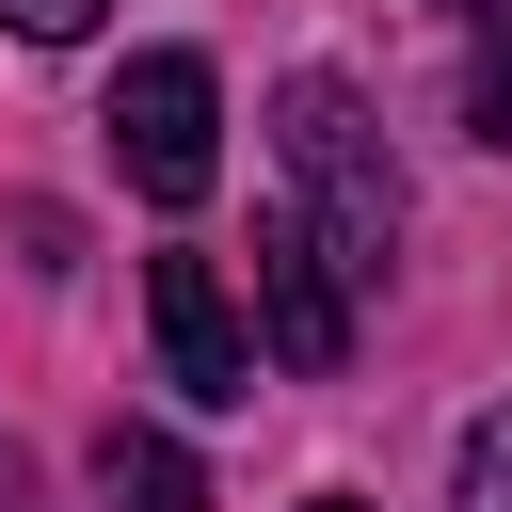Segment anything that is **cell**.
Listing matches in <instances>:
<instances>
[{"instance_id": "cell-6", "label": "cell", "mask_w": 512, "mask_h": 512, "mask_svg": "<svg viewBox=\"0 0 512 512\" xmlns=\"http://www.w3.org/2000/svg\"><path fill=\"white\" fill-rule=\"evenodd\" d=\"M464 128L512 144V16H480V64H464Z\"/></svg>"}, {"instance_id": "cell-10", "label": "cell", "mask_w": 512, "mask_h": 512, "mask_svg": "<svg viewBox=\"0 0 512 512\" xmlns=\"http://www.w3.org/2000/svg\"><path fill=\"white\" fill-rule=\"evenodd\" d=\"M448 16H512V0H448Z\"/></svg>"}, {"instance_id": "cell-7", "label": "cell", "mask_w": 512, "mask_h": 512, "mask_svg": "<svg viewBox=\"0 0 512 512\" xmlns=\"http://www.w3.org/2000/svg\"><path fill=\"white\" fill-rule=\"evenodd\" d=\"M448 512H512V400L464 432V480H448Z\"/></svg>"}, {"instance_id": "cell-3", "label": "cell", "mask_w": 512, "mask_h": 512, "mask_svg": "<svg viewBox=\"0 0 512 512\" xmlns=\"http://www.w3.org/2000/svg\"><path fill=\"white\" fill-rule=\"evenodd\" d=\"M352 304H368V288L304 240V208H272V224H256V352L320 384V368H352Z\"/></svg>"}, {"instance_id": "cell-2", "label": "cell", "mask_w": 512, "mask_h": 512, "mask_svg": "<svg viewBox=\"0 0 512 512\" xmlns=\"http://www.w3.org/2000/svg\"><path fill=\"white\" fill-rule=\"evenodd\" d=\"M112 160H128L144 208H208V176H224V80H208V48H128Z\"/></svg>"}, {"instance_id": "cell-1", "label": "cell", "mask_w": 512, "mask_h": 512, "mask_svg": "<svg viewBox=\"0 0 512 512\" xmlns=\"http://www.w3.org/2000/svg\"><path fill=\"white\" fill-rule=\"evenodd\" d=\"M272 144H288V208H304V240H320L352 288H384V256H400V160H384V112H368L352 80H288V96H272Z\"/></svg>"}, {"instance_id": "cell-11", "label": "cell", "mask_w": 512, "mask_h": 512, "mask_svg": "<svg viewBox=\"0 0 512 512\" xmlns=\"http://www.w3.org/2000/svg\"><path fill=\"white\" fill-rule=\"evenodd\" d=\"M304 512H368V496H304Z\"/></svg>"}, {"instance_id": "cell-4", "label": "cell", "mask_w": 512, "mask_h": 512, "mask_svg": "<svg viewBox=\"0 0 512 512\" xmlns=\"http://www.w3.org/2000/svg\"><path fill=\"white\" fill-rule=\"evenodd\" d=\"M144 320H160V384L176 400H256V336L224 304V256H144Z\"/></svg>"}, {"instance_id": "cell-8", "label": "cell", "mask_w": 512, "mask_h": 512, "mask_svg": "<svg viewBox=\"0 0 512 512\" xmlns=\"http://www.w3.org/2000/svg\"><path fill=\"white\" fill-rule=\"evenodd\" d=\"M96 16H112V0H0V32H16V48H80Z\"/></svg>"}, {"instance_id": "cell-9", "label": "cell", "mask_w": 512, "mask_h": 512, "mask_svg": "<svg viewBox=\"0 0 512 512\" xmlns=\"http://www.w3.org/2000/svg\"><path fill=\"white\" fill-rule=\"evenodd\" d=\"M0 512H48V480H32V448L0 432Z\"/></svg>"}, {"instance_id": "cell-5", "label": "cell", "mask_w": 512, "mask_h": 512, "mask_svg": "<svg viewBox=\"0 0 512 512\" xmlns=\"http://www.w3.org/2000/svg\"><path fill=\"white\" fill-rule=\"evenodd\" d=\"M96 512H208V464H192L176 432L112 416V432H96Z\"/></svg>"}]
</instances>
